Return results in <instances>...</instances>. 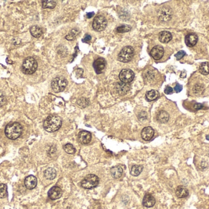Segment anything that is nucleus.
<instances>
[{"label":"nucleus","instance_id":"obj_1","mask_svg":"<svg viewBox=\"0 0 209 209\" xmlns=\"http://www.w3.org/2000/svg\"><path fill=\"white\" fill-rule=\"evenodd\" d=\"M62 124V119L58 115H49L44 122V129L50 133L58 130Z\"/></svg>","mask_w":209,"mask_h":209},{"label":"nucleus","instance_id":"obj_2","mask_svg":"<svg viewBox=\"0 0 209 209\" xmlns=\"http://www.w3.org/2000/svg\"><path fill=\"white\" fill-rule=\"evenodd\" d=\"M23 132L22 126L19 123H14L8 124L5 128V134L10 139L15 140L18 138L22 135Z\"/></svg>","mask_w":209,"mask_h":209},{"label":"nucleus","instance_id":"obj_3","mask_svg":"<svg viewBox=\"0 0 209 209\" xmlns=\"http://www.w3.org/2000/svg\"><path fill=\"white\" fill-rule=\"evenodd\" d=\"M37 63L33 57H28L24 61L22 69L25 74H32L37 70Z\"/></svg>","mask_w":209,"mask_h":209},{"label":"nucleus","instance_id":"obj_4","mask_svg":"<svg viewBox=\"0 0 209 209\" xmlns=\"http://www.w3.org/2000/svg\"><path fill=\"white\" fill-rule=\"evenodd\" d=\"M99 183L98 177L94 174H89L82 180L81 185L85 189H91L96 187Z\"/></svg>","mask_w":209,"mask_h":209},{"label":"nucleus","instance_id":"obj_5","mask_svg":"<svg viewBox=\"0 0 209 209\" xmlns=\"http://www.w3.org/2000/svg\"><path fill=\"white\" fill-rule=\"evenodd\" d=\"M134 55V50L131 46L123 47L118 55V60L123 63H128L132 60Z\"/></svg>","mask_w":209,"mask_h":209},{"label":"nucleus","instance_id":"obj_6","mask_svg":"<svg viewBox=\"0 0 209 209\" xmlns=\"http://www.w3.org/2000/svg\"><path fill=\"white\" fill-rule=\"evenodd\" d=\"M68 84L67 80L63 77H57L51 82V88L56 93H60L64 90Z\"/></svg>","mask_w":209,"mask_h":209},{"label":"nucleus","instance_id":"obj_7","mask_svg":"<svg viewBox=\"0 0 209 209\" xmlns=\"http://www.w3.org/2000/svg\"><path fill=\"white\" fill-rule=\"evenodd\" d=\"M107 26V20L103 15H98L95 17L93 21L92 27L97 31H102Z\"/></svg>","mask_w":209,"mask_h":209},{"label":"nucleus","instance_id":"obj_8","mask_svg":"<svg viewBox=\"0 0 209 209\" xmlns=\"http://www.w3.org/2000/svg\"><path fill=\"white\" fill-rule=\"evenodd\" d=\"M135 74L133 72L129 69H124L119 74V79L125 84H128L134 79Z\"/></svg>","mask_w":209,"mask_h":209},{"label":"nucleus","instance_id":"obj_9","mask_svg":"<svg viewBox=\"0 0 209 209\" xmlns=\"http://www.w3.org/2000/svg\"><path fill=\"white\" fill-rule=\"evenodd\" d=\"M172 15V10L166 7L161 8L158 13V17L159 20L162 22L169 21L171 19Z\"/></svg>","mask_w":209,"mask_h":209},{"label":"nucleus","instance_id":"obj_10","mask_svg":"<svg viewBox=\"0 0 209 209\" xmlns=\"http://www.w3.org/2000/svg\"><path fill=\"white\" fill-rule=\"evenodd\" d=\"M150 55L154 60H160L164 55V49L160 46H155L151 50Z\"/></svg>","mask_w":209,"mask_h":209},{"label":"nucleus","instance_id":"obj_11","mask_svg":"<svg viewBox=\"0 0 209 209\" xmlns=\"http://www.w3.org/2000/svg\"><path fill=\"white\" fill-rule=\"evenodd\" d=\"M106 66V62L103 58H98L94 62L93 66L95 71L97 74H100L105 69Z\"/></svg>","mask_w":209,"mask_h":209},{"label":"nucleus","instance_id":"obj_12","mask_svg":"<svg viewBox=\"0 0 209 209\" xmlns=\"http://www.w3.org/2000/svg\"><path fill=\"white\" fill-rule=\"evenodd\" d=\"M62 190L58 186H53L49 191V197L52 200H56L60 199L62 196Z\"/></svg>","mask_w":209,"mask_h":209},{"label":"nucleus","instance_id":"obj_13","mask_svg":"<svg viewBox=\"0 0 209 209\" xmlns=\"http://www.w3.org/2000/svg\"><path fill=\"white\" fill-rule=\"evenodd\" d=\"M91 135L86 131H80L78 134V140L81 144H87L91 142Z\"/></svg>","mask_w":209,"mask_h":209},{"label":"nucleus","instance_id":"obj_14","mask_svg":"<svg viewBox=\"0 0 209 209\" xmlns=\"http://www.w3.org/2000/svg\"><path fill=\"white\" fill-rule=\"evenodd\" d=\"M37 180L34 175H29L25 180V186L28 190H33L37 186Z\"/></svg>","mask_w":209,"mask_h":209},{"label":"nucleus","instance_id":"obj_15","mask_svg":"<svg viewBox=\"0 0 209 209\" xmlns=\"http://www.w3.org/2000/svg\"><path fill=\"white\" fill-rule=\"evenodd\" d=\"M198 41V37L196 34L191 33L188 34L185 37V44L188 47H193L196 44Z\"/></svg>","mask_w":209,"mask_h":209},{"label":"nucleus","instance_id":"obj_16","mask_svg":"<svg viewBox=\"0 0 209 209\" xmlns=\"http://www.w3.org/2000/svg\"><path fill=\"white\" fill-rule=\"evenodd\" d=\"M116 89L119 95H124L130 90V86L128 85V84H125L121 82L116 84Z\"/></svg>","mask_w":209,"mask_h":209},{"label":"nucleus","instance_id":"obj_17","mask_svg":"<svg viewBox=\"0 0 209 209\" xmlns=\"http://www.w3.org/2000/svg\"><path fill=\"white\" fill-rule=\"evenodd\" d=\"M154 135V130L151 127H146L141 131V137L145 140H150Z\"/></svg>","mask_w":209,"mask_h":209},{"label":"nucleus","instance_id":"obj_18","mask_svg":"<svg viewBox=\"0 0 209 209\" xmlns=\"http://www.w3.org/2000/svg\"><path fill=\"white\" fill-rule=\"evenodd\" d=\"M159 39L162 43H168L172 39V35L169 31H163L160 33Z\"/></svg>","mask_w":209,"mask_h":209},{"label":"nucleus","instance_id":"obj_19","mask_svg":"<svg viewBox=\"0 0 209 209\" xmlns=\"http://www.w3.org/2000/svg\"><path fill=\"white\" fill-rule=\"evenodd\" d=\"M155 204V199L151 195L147 194L143 199V205L146 207H152Z\"/></svg>","mask_w":209,"mask_h":209},{"label":"nucleus","instance_id":"obj_20","mask_svg":"<svg viewBox=\"0 0 209 209\" xmlns=\"http://www.w3.org/2000/svg\"><path fill=\"white\" fill-rule=\"evenodd\" d=\"M175 195L179 198H184L188 196V190L183 186H179L175 190Z\"/></svg>","mask_w":209,"mask_h":209},{"label":"nucleus","instance_id":"obj_21","mask_svg":"<svg viewBox=\"0 0 209 209\" xmlns=\"http://www.w3.org/2000/svg\"><path fill=\"white\" fill-rule=\"evenodd\" d=\"M157 120L161 123H165L168 122L170 118V115L166 111H161L157 115Z\"/></svg>","mask_w":209,"mask_h":209},{"label":"nucleus","instance_id":"obj_22","mask_svg":"<svg viewBox=\"0 0 209 209\" xmlns=\"http://www.w3.org/2000/svg\"><path fill=\"white\" fill-rule=\"evenodd\" d=\"M123 173V168L119 166H116L115 167H113L111 168V173L112 177L115 179L120 178Z\"/></svg>","mask_w":209,"mask_h":209},{"label":"nucleus","instance_id":"obj_23","mask_svg":"<svg viewBox=\"0 0 209 209\" xmlns=\"http://www.w3.org/2000/svg\"><path fill=\"white\" fill-rule=\"evenodd\" d=\"M30 33L33 36L38 38L42 36L43 32L40 27L37 25H34L30 28Z\"/></svg>","mask_w":209,"mask_h":209},{"label":"nucleus","instance_id":"obj_24","mask_svg":"<svg viewBox=\"0 0 209 209\" xmlns=\"http://www.w3.org/2000/svg\"><path fill=\"white\" fill-rule=\"evenodd\" d=\"M56 171L54 168H49L47 169L44 172L45 177L50 180H53L56 177Z\"/></svg>","mask_w":209,"mask_h":209},{"label":"nucleus","instance_id":"obj_25","mask_svg":"<svg viewBox=\"0 0 209 209\" xmlns=\"http://www.w3.org/2000/svg\"><path fill=\"white\" fill-rule=\"evenodd\" d=\"M146 98L149 101H152L154 100H155L159 98V93L157 90H152L150 91H149L146 93Z\"/></svg>","mask_w":209,"mask_h":209},{"label":"nucleus","instance_id":"obj_26","mask_svg":"<svg viewBox=\"0 0 209 209\" xmlns=\"http://www.w3.org/2000/svg\"><path fill=\"white\" fill-rule=\"evenodd\" d=\"M199 72L203 75H208L209 74V63H202L199 66Z\"/></svg>","mask_w":209,"mask_h":209},{"label":"nucleus","instance_id":"obj_27","mask_svg":"<svg viewBox=\"0 0 209 209\" xmlns=\"http://www.w3.org/2000/svg\"><path fill=\"white\" fill-rule=\"evenodd\" d=\"M143 167L140 165H135L132 166L131 169V174L133 176H138L139 175L141 172H142Z\"/></svg>","mask_w":209,"mask_h":209},{"label":"nucleus","instance_id":"obj_28","mask_svg":"<svg viewBox=\"0 0 209 209\" xmlns=\"http://www.w3.org/2000/svg\"><path fill=\"white\" fill-rule=\"evenodd\" d=\"M56 2L54 1H42V7L44 9H53L56 6Z\"/></svg>","mask_w":209,"mask_h":209},{"label":"nucleus","instance_id":"obj_29","mask_svg":"<svg viewBox=\"0 0 209 209\" xmlns=\"http://www.w3.org/2000/svg\"><path fill=\"white\" fill-rule=\"evenodd\" d=\"M132 29V27L129 25H123L121 26H119L117 28L116 30L118 33H126V32H128L129 31H130Z\"/></svg>","mask_w":209,"mask_h":209},{"label":"nucleus","instance_id":"obj_30","mask_svg":"<svg viewBox=\"0 0 209 209\" xmlns=\"http://www.w3.org/2000/svg\"><path fill=\"white\" fill-rule=\"evenodd\" d=\"M8 196L7 186L5 184H0V198H4Z\"/></svg>","mask_w":209,"mask_h":209},{"label":"nucleus","instance_id":"obj_31","mask_svg":"<svg viewBox=\"0 0 209 209\" xmlns=\"http://www.w3.org/2000/svg\"><path fill=\"white\" fill-rule=\"evenodd\" d=\"M64 149L66 153L69 154H74L75 152V148H74L73 145L71 144H67L64 146Z\"/></svg>","mask_w":209,"mask_h":209},{"label":"nucleus","instance_id":"obj_32","mask_svg":"<svg viewBox=\"0 0 209 209\" xmlns=\"http://www.w3.org/2000/svg\"><path fill=\"white\" fill-rule=\"evenodd\" d=\"M78 31H77L76 29H73L71 32L70 33L66 36V39L69 40V41H72V40H74L75 39V36L78 35Z\"/></svg>","mask_w":209,"mask_h":209},{"label":"nucleus","instance_id":"obj_33","mask_svg":"<svg viewBox=\"0 0 209 209\" xmlns=\"http://www.w3.org/2000/svg\"><path fill=\"white\" fill-rule=\"evenodd\" d=\"M78 104L82 107H86L89 105V101L86 98L80 99L78 101Z\"/></svg>","mask_w":209,"mask_h":209},{"label":"nucleus","instance_id":"obj_34","mask_svg":"<svg viewBox=\"0 0 209 209\" xmlns=\"http://www.w3.org/2000/svg\"><path fill=\"white\" fill-rule=\"evenodd\" d=\"M204 90V86L201 84H196L193 88V91L196 94H201Z\"/></svg>","mask_w":209,"mask_h":209},{"label":"nucleus","instance_id":"obj_35","mask_svg":"<svg viewBox=\"0 0 209 209\" xmlns=\"http://www.w3.org/2000/svg\"><path fill=\"white\" fill-rule=\"evenodd\" d=\"M185 55V52L184 51V50H180L175 55V57H176V59L177 60H179L184 56Z\"/></svg>","mask_w":209,"mask_h":209},{"label":"nucleus","instance_id":"obj_36","mask_svg":"<svg viewBox=\"0 0 209 209\" xmlns=\"http://www.w3.org/2000/svg\"><path fill=\"white\" fill-rule=\"evenodd\" d=\"M6 103V98L3 94L0 93V107L3 106Z\"/></svg>","mask_w":209,"mask_h":209},{"label":"nucleus","instance_id":"obj_37","mask_svg":"<svg viewBox=\"0 0 209 209\" xmlns=\"http://www.w3.org/2000/svg\"><path fill=\"white\" fill-rule=\"evenodd\" d=\"M172 92H173V89L171 86H166L165 90V93L167 95H170V94H172Z\"/></svg>","mask_w":209,"mask_h":209},{"label":"nucleus","instance_id":"obj_38","mask_svg":"<svg viewBox=\"0 0 209 209\" xmlns=\"http://www.w3.org/2000/svg\"><path fill=\"white\" fill-rule=\"evenodd\" d=\"M202 107H203V105L202 104H200V103H196L194 105V109L196 111L201 109Z\"/></svg>","mask_w":209,"mask_h":209},{"label":"nucleus","instance_id":"obj_39","mask_svg":"<svg viewBox=\"0 0 209 209\" xmlns=\"http://www.w3.org/2000/svg\"><path fill=\"white\" fill-rule=\"evenodd\" d=\"M174 90H175V91L177 93L180 92V91L182 90V86L180 85H179V84H177L176 85V86H175Z\"/></svg>","mask_w":209,"mask_h":209},{"label":"nucleus","instance_id":"obj_40","mask_svg":"<svg viewBox=\"0 0 209 209\" xmlns=\"http://www.w3.org/2000/svg\"><path fill=\"white\" fill-rule=\"evenodd\" d=\"M91 36L89 35H86L85 36V38L82 40V41L84 42H88L91 41Z\"/></svg>","mask_w":209,"mask_h":209},{"label":"nucleus","instance_id":"obj_41","mask_svg":"<svg viewBox=\"0 0 209 209\" xmlns=\"http://www.w3.org/2000/svg\"><path fill=\"white\" fill-rule=\"evenodd\" d=\"M94 13H93V12H92V13H87V15H86V17H87L88 19H90V18L94 16Z\"/></svg>","mask_w":209,"mask_h":209},{"label":"nucleus","instance_id":"obj_42","mask_svg":"<svg viewBox=\"0 0 209 209\" xmlns=\"http://www.w3.org/2000/svg\"><path fill=\"white\" fill-rule=\"evenodd\" d=\"M206 139H207V140H209V135H207V136H206Z\"/></svg>","mask_w":209,"mask_h":209}]
</instances>
